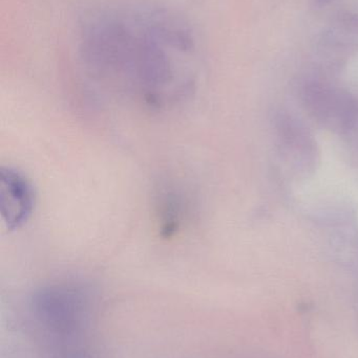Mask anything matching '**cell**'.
<instances>
[{
  "instance_id": "6da1fadb",
  "label": "cell",
  "mask_w": 358,
  "mask_h": 358,
  "mask_svg": "<svg viewBox=\"0 0 358 358\" xmlns=\"http://www.w3.org/2000/svg\"><path fill=\"white\" fill-rule=\"evenodd\" d=\"M32 304L38 319L48 329L71 334L78 331L88 319L90 294L80 284H50L34 294Z\"/></svg>"
},
{
  "instance_id": "7a4b0ae2",
  "label": "cell",
  "mask_w": 358,
  "mask_h": 358,
  "mask_svg": "<svg viewBox=\"0 0 358 358\" xmlns=\"http://www.w3.org/2000/svg\"><path fill=\"white\" fill-rule=\"evenodd\" d=\"M36 194L31 180L22 172L11 167L0 171L1 218L8 231L25 227L33 216Z\"/></svg>"
},
{
  "instance_id": "3957f363",
  "label": "cell",
  "mask_w": 358,
  "mask_h": 358,
  "mask_svg": "<svg viewBox=\"0 0 358 358\" xmlns=\"http://www.w3.org/2000/svg\"><path fill=\"white\" fill-rule=\"evenodd\" d=\"M155 213L158 229L163 238L174 237L185 224L188 215V203L180 189L164 185L156 193Z\"/></svg>"
}]
</instances>
